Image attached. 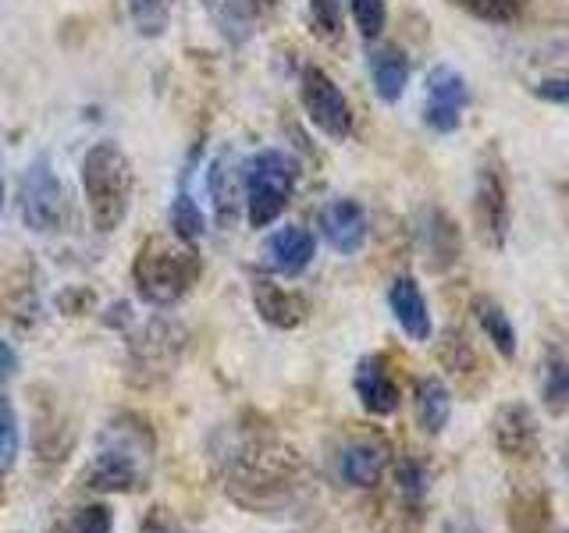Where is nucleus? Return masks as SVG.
I'll return each instance as SVG.
<instances>
[{
    "label": "nucleus",
    "instance_id": "obj_11",
    "mask_svg": "<svg viewBox=\"0 0 569 533\" xmlns=\"http://www.w3.org/2000/svg\"><path fill=\"white\" fill-rule=\"evenodd\" d=\"M352 391L360 405L367 409L370 416H396L402 405V391L399 381L391 378V366L381 352L363 355L360 363L352 370Z\"/></svg>",
    "mask_w": 569,
    "mask_h": 533
},
{
    "label": "nucleus",
    "instance_id": "obj_4",
    "mask_svg": "<svg viewBox=\"0 0 569 533\" xmlns=\"http://www.w3.org/2000/svg\"><path fill=\"white\" fill-rule=\"evenodd\" d=\"M299 164L281 150H257L242 160V210L249 228H271L289 207Z\"/></svg>",
    "mask_w": 569,
    "mask_h": 533
},
{
    "label": "nucleus",
    "instance_id": "obj_10",
    "mask_svg": "<svg viewBox=\"0 0 569 533\" xmlns=\"http://www.w3.org/2000/svg\"><path fill=\"white\" fill-rule=\"evenodd\" d=\"M388 466H391V444L381 434H360L346 441L342 452H338V476H342L349 487H360V491L378 487Z\"/></svg>",
    "mask_w": 569,
    "mask_h": 533
},
{
    "label": "nucleus",
    "instance_id": "obj_5",
    "mask_svg": "<svg viewBox=\"0 0 569 533\" xmlns=\"http://www.w3.org/2000/svg\"><path fill=\"white\" fill-rule=\"evenodd\" d=\"M18 207H22V221L36 235H58L71 221V200L61 182V174L53 171L47 157H36L22 174L18 185Z\"/></svg>",
    "mask_w": 569,
    "mask_h": 533
},
{
    "label": "nucleus",
    "instance_id": "obj_1",
    "mask_svg": "<svg viewBox=\"0 0 569 533\" xmlns=\"http://www.w3.org/2000/svg\"><path fill=\"white\" fill-rule=\"evenodd\" d=\"M150 452L153 434L139 416H118L107 431L103 449L93 455V462L82 473V484L89 491L103 494H129L142 491L150 480Z\"/></svg>",
    "mask_w": 569,
    "mask_h": 533
},
{
    "label": "nucleus",
    "instance_id": "obj_32",
    "mask_svg": "<svg viewBox=\"0 0 569 533\" xmlns=\"http://www.w3.org/2000/svg\"><path fill=\"white\" fill-rule=\"evenodd\" d=\"M139 533H182V526L171 523L160 509H153V512L147 515V520H142V530H139Z\"/></svg>",
    "mask_w": 569,
    "mask_h": 533
},
{
    "label": "nucleus",
    "instance_id": "obj_20",
    "mask_svg": "<svg viewBox=\"0 0 569 533\" xmlns=\"http://www.w3.org/2000/svg\"><path fill=\"white\" fill-rule=\"evenodd\" d=\"M470 313L477 320V328L485 331V338L491 342V349L502 355V360H516V349H520V338H516L512 316L506 313V306L491 295H477L470 302Z\"/></svg>",
    "mask_w": 569,
    "mask_h": 533
},
{
    "label": "nucleus",
    "instance_id": "obj_35",
    "mask_svg": "<svg viewBox=\"0 0 569 533\" xmlns=\"http://www.w3.org/2000/svg\"><path fill=\"white\" fill-rule=\"evenodd\" d=\"M253 4H257L260 11H271V8H278V0H253Z\"/></svg>",
    "mask_w": 569,
    "mask_h": 533
},
{
    "label": "nucleus",
    "instance_id": "obj_9",
    "mask_svg": "<svg viewBox=\"0 0 569 533\" xmlns=\"http://www.w3.org/2000/svg\"><path fill=\"white\" fill-rule=\"evenodd\" d=\"M491 444L509 462H530L541 452V426L527 402H502L491 416Z\"/></svg>",
    "mask_w": 569,
    "mask_h": 533
},
{
    "label": "nucleus",
    "instance_id": "obj_38",
    "mask_svg": "<svg viewBox=\"0 0 569 533\" xmlns=\"http://www.w3.org/2000/svg\"><path fill=\"white\" fill-rule=\"evenodd\" d=\"M50 533H68V530H64V523H58V526H53Z\"/></svg>",
    "mask_w": 569,
    "mask_h": 533
},
{
    "label": "nucleus",
    "instance_id": "obj_22",
    "mask_svg": "<svg viewBox=\"0 0 569 533\" xmlns=\"http://www.w3.org/2000/svg\"><path fill=\"white\" fill-rule=\"evenodd\" d=\"M413 409L423 434L438 438L452 420V391L441 378H420L413 388Z\"/></svg>",
    "mask_w": 569,
    "mask_h": 533
},
{
    "label": "nucleus",
    "instance_id": "obj_24",
    "mask_svg": "<svg viewBox=\"0 0 569 533\" xmlns=\"http://www.w3.org/2000/svg\"><path fill=\"white\" fill-rule=\"evenodd\" d=\"M171 235H178L182 242H192V245L207 235L203 210H200V203H196L186 189H178L174 203H171Z\"/></svg>",
    "mask_w": 569,
    "mask_h": 533
},
{
    "label": "nucleus",
    "instance_id": "obj_13",
    "mask_svg": "<svg viewBox=\"0 0 569 533\" xmlns=\"http://www.w3.org/2000/svg\"><path fill=\"white\" fill-rule=\"evenodd\" d=\"M182 331H178L171 320H150L147 328L139 331V338L129 345L132 352V363H136V373H150V378H160V373H168L178 360V352H182Z\"/></svg>",
    "mask_w": 569,
    "mask_h": 533
},
{
    "label": "nucleus",
    "instance_id": "obj_26",
    "mask_svg": "<svg viewBox=\"0 0 569 533\" xmlns=\"http://www.w3.org/2000/svg\"><path fill=\"white\" fill-rule=\"evenodd\" d=\"M459 11H467L477 22H491V26H512L520 18L530 0H449Z\"/></svg>",
    "mask_w": 569,
    "mask_h": 533
},
{
    "label": "nucleus",
    "instance_id": "obj_7",
    "mask_svg": "<svg viewBox=\"0 0 569 533\" xmlns=\"http://www.w3.org/2000/svg\"><path fill=\"white\" fill-rule=\"evenodd\" d=\"M473 228L477 239L495 253H502L509 242L512 228V210H509V189L498 164H480L477 182H473Z\"/></svg>",
    "mask_w": 569,
    "mask_h": 533
},
{
    "label": "nucleus",
    "instance_id": "obj_36",
    "mask_svg": "<svg viewBox=\"0 0 569 533\" xmlns=\"http://www.w3.org/2000/svg\"><path fill=\"white\" fill-rule=\"evenodd\" d=\"M0 210H4V174H0Z\"/></svg>",
    "mask_w": 569,
    "mask_h": 533
},
{
    "label": "nucleus",
    "instance_id": "obj_18",
    "mask_svg": "<svg viewBox=\"0 0 569 533\" xmlns=\"http://www.w3.org/2000/svg\"><path fill=\"white\" fill-rule=\"evenodd\" d=\"M210 195H213V213H218V221L224 228L236 224L239 210H242V164L231 150H224L210 164Z\"/></svg>",
    "mask_w": 569,
    "mask_h": 533
},
{
    "label": "nucleus",
    "instance_id": "obj_37",
    "mask_svg": "<svg viewBox=\"0 0 569 533\" xmlns=\"http://www.w3.org/2000/svg\"><path fill=\"white\" fill-rule=\"evenodd\" d=\"M136 4H139V8H153V4H157V0H136Z\"/></svg>",
    "mask_w": 569,
    "mask_h": 533
},
{
    "label": "nucleus",
    "instance_id": "obj_2",
    "mask_svg": "<svg viewBox=\"0 0 569 533\" xmlns=\"http://www.w3.org/2000/svg\"><path fill=\"white\" fill-rule=\"evenodd\" d=\"M200 271L203 263L192 242H182L178 235H150L132 260V284L142 302L164 310L192 292Z\"/></svg>",
    "mask_w": 569,
    "mask_h": 533
},
{
    "label": "nucleus",
    "instance_id": "obj_27",
    "mask_svg": "<svg viewBox=\"0 0 569 533\" xmlns=\"http://www.w3.org/2000/svg\"><path fill=\"white\" fill-rule=\"evenodd\" d=\"M438 360L445 370H452V373H467L477 366V355H473V345L467 342V334L449 328L441 334V345H438Z\"/></svg>",
    "mask_w": 569,
    "mask_h": 533
},
{
    "label": "nucleus",
    "instance_id": "obj_34",
    "mask_svg": "<svg viewBox=\"0 0 569 533\" xmlns=\"http://www.w3.org/2000/svg\"><path fill=\"white\" fill-rule=\"evenodd\" d=\"M107 320V324H114V328H121V324H129V302H114V306H111V313H107L103 316Z\"/></svg>",
    "mask_w": 569,
    "mask_h": 533
},
{
    "label": "nucleus",
    "instance_id": "obj_31",
    "mask_svg": "<svg viewBox=\"0 0 569 533\" xmlns=\"http://www.w3.org/2000/svg\"><path fill=\"white\" fill-rule=\"evenodd\" d=\"M68 533H114V512L107 509L103 502L79 509L71 520H64Z\"/></svg>",
    "mask_w": 569,
    "mask_h": 533
},
{
    "label": "nucleus",
    "instance_id": "obj_25",
    "mask_svg": "<svg viewBox=\"0 0 569 533\" xmlns=\"http://www.w3.org/2000/svg\"><path fill=\"white\" fill-rule=\"evenodd\" d=\"M541 402L551 416H569V360H562V355H551L545 366Z\"/></svg>",
    "mask_w": 569,
    "mask_h": 533
},
{
    "label": "nucleus",
    "instance_id": "obj_23",
    "mask_svg": "<svg viewBox=\"0 0 569 533\" xmlns=\"http://www.w3.org/2000/svg\"><path fill=\"white\" fill-rule=\"evenodd\" d=\"M391 484H396V494H399L402 505L420 509L427 491H431V476H427L423 462H417V459H399L396 462V473H391Z\"/></svg>",
    "mask_w": 569,
    "mask_h": 533
},
{
    "label": "nucleus",
    "instance_id": "obj_12",
    "mask_svg": "<svg viewBox=\"0 0 569 533\" xmlns=\"http://www.w3.org/2000/svg\"><path fill=\"white\" fill-rule=\"evenodd\" d=\"M260 257H263V266L271 274L299 278L317 257V239H313V231L302 228V224H281L263 239Z\"/></svg>",
    "mask_w": 569,
    "mask_h": 533
},
{
    "label": "nucleus",
    "instance_id": "obj_3",
    "mask_svg": "<svg viewBox=\"0 0 569 533\" xmlns=\"http://www.w3.org/2000/svg\"><path fill=\"white\" fill-rule=\"evenodd\" d=\"M136 192L132 157L118 142H93L82 157V195L89 224L97 231H118L129 218Z\"/></svg>",
    "mask_w": 569,
    "mask_h": 533
},
{
    "label": "nucleus",
    "instance_id": "obj_33",
    "mask_svg": "<svg viewBox=\"0 0 569 533\" xmlns=\"http://www.w3.org/2000/svg\"><path fill=\"white\" fill-rule=\"evenodd\" d=\"M14 370H18V352L0 338V378H11Z\"/></svg>",
    "mask_w": 569,
    "mask_h": 533
},
{
    "label": "nucleus",
    "instance_id": "obj_39",
    "mask_svg": "<svg viewBox=\"0 0 569 533\" xmlns=\"http://www.w3.org/2000/svg\"><path fill=\"white\" fill-rule=\"evenodd\" d=\"M0 494H4V476H0Z\"/></svg>",
    "mask_w": 569,
    "mask_h": 533
},
{
    "label": "nucleus",
    "instance_id": "obj_6",
    "mask_svg": "<svg viewBox=\"0 0 569 533\" xmlns=\"http://www.w3.org/2000/svg\"><path fill=\"white\" fill-rule=\"evenodd\" d=\"M299 103L317 132H325L328 139H338V142L352 135V107L342 93V86H338L325 68H317V64L302 68Z\"/></svg>",
    "mask_w": 569,
    "mask_h": 533
},
{
    "label": "nucleus",
    "instance_id": "obj_29",
    "mask_svg": "<svg viewBox=\"0 0 569 533\" xmlns=\"http://www.w3.org/2000/svg\"><path fill=\"white\" fill-rule=\"evenodd\" d=\"M352 22L360 29L363 40H381V32L388 26V8L385 0H349Z\"/></svg>",
    "mask_w": 569,
    "mask_h": 533
},
{
    "label": "nucleus",
    "instance_id": "obj_15",
    "mask_svg": "<svg viewBox=\"0 0 569 533\" xmlns=\"http://www.w3.org/2000/svg\"><path fill=\"white\" fill-rule=\"evenodd\" d=\"M320 231L335 253L352 257L367 242V210L356 200H331L320 210Z\"/></svg>",
    "mask_w": 569,
    "mask_h": 533
},
{
    "label": "nucleus",
    "instance_id": "obj_17",
    "mask_svg": "<svg viewBox=\"0 0 569 533\" xmlns=\"http://www.w3.org/2000/svg\"><path fill=\"white\" fill-rule=\"evenodd\" d=\"M253 306L263 324H271L278 331H296L307 320V299L284 289V284H274L271 278L253 281Z\"/></svg>",
    "mask_w": 569,
    "mask_h": 533
},
{
    "label": "nucleus",
    "instance_id": "obj_28",
    "mask_svg": "<svg viewBox=\"0 0 569 533\" xmlns=\"http://www.w3.org/2000/svg\"><path fill=\"white\" fill-rule=\"evenodd\" d=\"M310 29L317 40L335 43L342 36V0H310Z\"/></svg>",
    "mask_w": 569,
    "mask_h": 533
},
{
    "label": "nucleus",
    "instance_id": "obj_21",
    "mask_svg": "<svg viewBox=\"0 0 569 533\" xmlns=\"http://www.w3.org/2000/svg\"><path fill=\"white\" fill-rule=\"evenodd\" d=\"M409 76H413V68H409L406 50L381 47V50L370 53V82H373V93H378L385 103H399L402 100Z\"/></svg>",
    "mask_w": 569,
    "mask_h": 533
},
{
    "label": "nucleus",
    "instance_id": "obj_16",
    "mask_svg": "<svg viewBox=\"0 0 569 533\" xmlns=\"http://www.w3.org/2000/svg\"><path fill=\"white\" fill-rule=\"evenodd\" d=\"M420 249H423V263L431 266L435 274L449 271L459 263L462 253V239H459V224L445 213L441 207H431L420 221Z\"/></svg>",
    "mask_w": 569,
    "mask_h": 533
},
{
    "label": "nucleus",
    "instance_id": "obj_30",
    "mask_svg": "<svg viewBox=\"0 0 569 533\" xmlns=\"http://www.w3.org/2000/svg\"><path fill=\"white\" fill-rule=\"evenodd\" d=\"M18 459V413L11 399L0 391V473Z\"/></svg>",
    "mask_w": 569,
    "mask_h": 533
},
{
    "label": "nucleus",
    "instance_id": "obj_8",
    "mask_svg": "<svg viewBox=\"0 0 569 533\" xmlns=\"http://www.w3.org/2000/svg\"><path fill=\"white\" fill-rule=\"evenodd\" d=\"M470 103V86L449 64H435L427 71V100H423V124L438 135H449L462 124V111Z\"/></svg>",
    "mask_w": 569,
    "mask_h": 533
},
{
    "label": "nucleus",
    "instance_id": "obj_19",
    "mask_svg": "<svg viewBox=\"0 0 569 533\" xmlns=\"http://www.w3.org/2000/svg\"><path fill=\"white\" fill-rule=\"evenodd\" d=\"M551 494L545 487H516L509 494V530L512 533H551Z\"/></svg>",
    "mask_w": 569,
    "mask_h": 533
},
{
    "label": "nucleus",
    "instance_id": "obj_14",
    "mask_svg": "<svg viewBox=\"0 0 569 533\" xmlns=\"http://www.w3.org/2000/svg\"><path fill=\"white\" fill-rule=\"evenodd\" d=\"M388 310H391V316H396V324L402 328V334L409 338V342H431V334H435L431 306H427L417 278L399 274L388 284Z\"/></svg>",
    "mask_w": 569,
    "mask_h": 533
}]
</instances>
